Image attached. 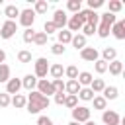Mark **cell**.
<instances>
[{
  "label": "cell",
  "mask_w": 125,
  "mask_h": 125,
  "mask_svg": "<svg viewBox=\"0 0 125 125\" xmlns=\"http://www.w3.org/2000/svg\"><path fill=\"white\" fill-rule=\"evenodd\" d=\"M25 98H27L25 109H27V113H31V115H39V113H41L43 109H47V107H49V104H51V100H49L47 96L39 94L37 90L29 92Z\"/></svg>",
  "instance_id": "1"
},
{
  "label": "cell",
  "mask_w": 125,
  "mask_h": 125,
  "mask_svg": "<svg viewBox=\"0 0 125 125\" xmlns=\"http://www.w3.org/2000/svg\"><path fill=\"white\" fill-rule=\"evenodd\" d=\"M117 21V18L113 16V14H109V12H104V14H100V25L96 27V33L102 37V39H105L107 35H109V29H111V25Z\"/></svg>",
  "instance_id": "2"
},
{
  "label": "cell",
  "mask_w": 125,
  "mask_h": 125,
  "mask_svg": "<svg viewBox=\"0 0 125 125\" xmlns=\"http://www.w3.org/2000/svg\"><path fill=\"white\" fill-rule=\"evenodd\" d=\"M47 74H49V61L45 57H39L33 62V76L37 80H41V78H47Z\"/></svg>",
  "instance_id": "3"
},
{
  "label": "cell",
  "mask_w": 125,
  "mask_h": 125,
  "mask_svg": "<svg viewBox=\"0 0 125 125\" xmlns=\"http://www.w3.org/2000/svg\"><path fill=\"white\" fill-rule=\"evenodd\" d=\"M72 111V121H76V123H86L88 119H90V115H92V109L90 107H86V105H76L74 109H70Z\"/></svg>",
  "instance_id": "4"
},
{
  "label": "cell",
  "mask_w": 125,
  "mask_h": 125,
  "mask_svg": "<svg viewBox=\"0 0 125 125\" xmlns=\"http://www.w3.org/2000/svg\"><path fill=\"white\" fill-rule=\"evenodd\" d=\"M20 25H23L25 29L27 27H33V21H35V12L31 8H25V10H20Z\"/></svg>",
  "instance_id": "5"
},
{
  "label": "cell",
  "mask_w": 125,
  "mask_h": 125,
  "mask_svg": "<svg viewBox=\"0 0 125 125\" xmlns=\"http://www.w3.org/2000/svg\"><path fill=\"white\" fill-rule=\"evenodd\" d=\"M16 31H18V23L6 20V21L2 23V27H0V37H2V39H12V37L16 35Z\"/></svg>",
  "instance_id": "6"
},
{
  "label": "cell",
  "mask_w": 125,
  "mask_h": 125,
  "mask_svg": "<svg viewBox=\"0 0 125 125\" xmlns=\"http://www.w3.org/2000/svg\"><path fill=\"white\" fill-rule=\"evenodd\" d=\"M102 121H104V125H121V117L113 109H104L102 111Z\"/></svg>",
  "instance_id": "7"
},
{
  "label": "cell",
  "mask_w": 125,
  "mask_h": 125,
  "mask_svg": "<svg viewBox=\"0 0 125 125\" xmlns=\"http://www.w3.org/2000/svg\"><path fill=\"white\" fill-rule=\"evenodd\" d=\"M35 90L39 92V94H43V96H55V90H53V84H51V80H47V78H41V80H37V86H35Z\"/></svg>",
  "instance_id": "8"
},
{
  "label": "cell",
  "mask_w": 125,
  "mask_h": 125,
  "mask_svg": "<svg viewBox=\"0 0 125 125\" xmlns=\"http://www.w3.org/2000/svg\"><path fill=\"white\" fill-rule=\"evenodd\" d=\"M80 59L82 61H88V62H96L98 59H100V53H98V49L96 47H84L82 51H80Z\"/></svg>",
  "instance_id": "9"
},
{
  "label": "cell",
  "mask_w": 125,
  "mask_h": 125,
  "mask_svg": "<svg viewBox=\"0 0 125 125\" xmlns=\"http://www.w3.org/2000/svg\"><path fill=\"white\" fill-rule=\"evenodd\" d=\"M55 25H57V29H64V25H66V21H68V16H66V12L64 10H55V14H53V20H51Z\"/></svg>",
  "instance_id": "10"
},
{
  "label": "cell",
  "mask_w": 125,
  "mask_h": 125,
  "mask_svg": "<svg viewBox=\"0 0 125 125\" xmlns=\"http://www.w3.org/2000/svg\"><path fill=\"white\" fill-rule=\"evenodd\" d=\"M109 33L115 37V39H119V41H123L125 39V21L123 20H117L113 25H111V29H109Z\"/></svg>",
  "instance_id": "11"
},
{
  "label": "cell",
  "mask_w": 125,
  "mask_h": 125,
  "mask_svg": "<svg viewBox=\"0 0 125 125\" xmlns=\"http://www.w3.org/2000/svg\"><path fill=\"white\" fill-rule=\"evenodd\" d=\"M20 90H21V78H10V80L6 82V94H8V96L20 94Z\"/></svg>",
  "instance_id": "12"
},
{
  "label": "cell",
  "mask_w": 125,
  "mask_h": 125,
  "mask_svg": "<svg viewBox=\"0 0 125 125\" xmlns=\"http://www.w3.org/2000/svg\"><path fill=\"white\" fill-rule=\"evenodd\" d=\"M2 16H6V20H10V21H16V18H20V8L16 4H8L4 8Z\"/></svg>",
  "instance_id": "13"
},
{
  "label": "cell",
  "mask_w": 125,
  "mask_h": 125,
  "mask_svg": "<svg viewBox=\"0 0 125 125\" xmlns=\"http://www.w3.org/2000/svg\"><path fill=\"white\" fill-rule=\"evenodd\" d=\"M66 25H68V31H70V33H74V31L78 33V31L82 29V25H84V23H82V20H80V18H78L76 14H72V16L68 18Z\"/></svg>",
  "instance_id": "14"
},
{
  "label": "cell",
  "mask_w": 125,
  "mask_h": 125,
  "mask_svg": "<svg viewBox=\"0 0 125 125\" xmlns=\"http://www.w3.org/2000/svg\"><path fill=\"white\" fill-rule=\"evenodd\" d=\"M92 80H94V76H92V72H88V70H82V72H78V76H76V82H78L82 88H88Z\"/></svg>",
  "instance_id": "15"
},
{
  "label": "cell",
  "mask_w": 125,
  "mask_h": 125,
  "mask_svg": "<svg viewBox=\"0 0 125 125\" xmlns=\"http://www.w3.org/2000/svg\"><path fill=\"white\" fill-rule=\"evenodd\" d=\"M35 86H37V78H35L33 74H25V76L21 78V88H25L27 92H33Z\"/></svg>",
  "instance_id": "16"
},
{
  "label": "cell",
  "mask_w": 125,
  "mask_h": 125,
  "mask_svg": "<svg viewBox=\"0 0 125 125\" xmlns=\"http://www.w3.org/2000/svg\"><path fill=\"white\" fill-rule=\"evenodd\" d=\"M107 70H109L111 76H119V74L123 72V62H121L119 59H115V61L107 62Z\"/></svg>",
  "instance_id": "17"
},
{
  "label": "cell",
  "mask_w": 125,
  "mask_h": 125,
  "mask_svg": "<svg viewBox=\"0 0 125 125\" xmlns=\"http://www.w3.org/2000/svg\"><path fill=\"white\" fill-rule=\"evenodd\" d=\"M72 35H74V33H70L68 29H59V31H57V43H61V45H68L70 39H72Z\"/></svg>",
  "instance_id": "18"
},
{
  "label": "cell",
  "mask_w": 125,
  "mask_h": 125,
  "mask_svg": "<svg viewBox=\"0 0 125 125\" xmlns=\"http://www.w3.org/2000/svg\"><path fill=\"white\" fill-rule=\"evenodd\" d=\"M70 45H72L76 51H82V49L86 47V37H84L82 33H76V35H72V39H70Z\"/></svg>",
  "instance_id": "19"
},
{
  "label": "cell",
  "mask_w": 125,
  "mask_h": 125,
  "mask_svg": "<svg viewBox=\"0 0 125 125\" xmlns=\"http://www.w3.org/2000/svg\"><path fill=\"white\" fill-rule=\"evenodd\" d=\"M49 74H51V78H53V80H57V78H62V74H64V68H62V64H59V62H53V64H49Z\"/></svg>",
  "instance_id": "20"
},
{
  "label": "cell",
  "mask_w": 125,
  "mask_h": 125,
  "mask_svg": "<svg viewBox=\"0 0 125 125\" xmlns=\"http://www.w3.org/2000/svg\"><path fill=\"white\" fill-rule=\"evenodd\" d=\"M80 84L76 82V80H66L64 82V94H70V96H76L78 92H80Z\"/></svg>",
  "instance_id": "21"
},
{
  "label": "cell",
  "mask_w": 125,
  "mask_h": 125,
  "mask_svg": "<svg viewBox=\"0 0 125 125\" xmlns=\"http://www.w3.org/2000/svg\"><path fill=\"white\" fill-rule=\"evenodd\" d=\"M117 96H119L117 86H105L104 92H102V98H104L105 102H107V100H117Z\"/></svg>",
  "instance_id": "22"
},
{
  "label": "cell",
  "mask_w": 125,
  "mask_h": 125,
  "mask_svg": "<svg viewBox=\"0 0 125 125\" xmlns=\"http://www.w3.org/2000/svg\"><path fill=\"white\" fill-rule=\"evenodd\" d=\"M25 104H27V98H25L23 94H16V96H12V100H10V105H14L16 109H23Z\"/></svg>",
  "instance_id": "23"
},
{
  "label": "cell",
  "mask_w": 125,
  "mask_h": 125,
  "mask_svg": "<svg viewBox=\"0 0 125 125\" xmlns=\"http://www.w3.org/2000/svg\"><path fill=\"white\" fill-rule=\"evenodd\" d=\"M88 88H90V90H92V92L98 96V94H102V92H104L105 82H104V78H94V80L90 82V86H88Z\"/></svg>",
  "instance_id": "24"
},
{
  "label": "cell",
  "mask_w": 125,
  "mask_h": 125,
  "mask_svg": "<svg viewBox=\"0 0 125 125\" xmlns=\"http://www.w3.org/2000/svg\"><path fill=\"white\" fill-rule=\"evenodd\" d=\"M31 10L35 12V16H37V14H47V10H49V2H47V0H35V4H33Z\"/></svg>",
  "instance_id": "25"
},
{
  "label": "cell",
  "mask_w": 125,
  "mask_h": 125,
  "mask_svg": "<svg viewBox=\"0 0 125 125\" xmlns=\"http://www.w3.org/2000/svg\"><path fill=\"white\" fill-rule=\"evenodd\" d=\"M115 59H117V51H115L113 47H105V49L102 51V61L111 62V61H115Z\"/></svg>",
  "instance_id": "26"
},
{
  "label": "cell",
  "mask_w": 125,
  "mask_h": 125,
  "mask_svg": "<svg viewBox=\"0 0 125 125\" xmlns=\"http://www.w3.org/2000/svg\"><path fill=\"white\" fill-rule=\"evenodd\" d=\"M94 96H96V94H94L90 88H80V92L76 94V98H78V100H82V102H92V100H94Z\"/></svg>",
  "instance_id": "27"
},
{
  "label": "cell",
  "mask_w": 125,
  "mask_h": 125,
  "mask_svg": "<svg viewBox=\"0 0 125 125\" xmlns=\"http://www.w3.org/2000/svg\"><path fill=\"white\" fill-rule=\"evenodd\" d=\"M12 78V70H10V66L4 62V64H0V82L2 84H6L8 80Z\"/></svg>",
  "instance_id": "28"
},
{
  "label": "cell",
  "mask_w": 125,
  "mask_h": 125,
  "mask_svg": "<svg viewBox=\"0 0 125 125\" xmlns=\"http://www.w3.org/2000/svg\"><path fill=\"white\" fill-rule=\"evenodd\" d=\"M66 10L72 12V14H78L82 10V0H68L66 2Z\"/></svg>",
  "instance_id": "29"
},
{
  "label": "cell",
  "mask_w": 125,
  "mask_h": 125,
  "mask_svg": "<svg viewBox=\"0 0 125 125\" xmlns=\"http://www.w3.org/2000/svg\"><path fill=\"white\" fill-rule=\"evenodd\" d=\"M47 39H49V37H47L43 31H35V37H33V41H31V43H33V45H37V47H43V45H47Z\"/></svg>",
  "instance_id": "30"
},
{
  "label": "cell",
  "mask_w": 125,
  "mask_h": 125,
  "mask_svg": "<svg viewBox=\"0 0 125 125\" xmlns=\"http://www.w3.org/2000/svg\"><path fill=\"white\" fill-rule=\"evenodd\" d=\"M18 61H20L21 64H27V62H31V51H27V49H21V51H18Z\"/></svg>",
  "instance_id": "31"
},
{
  "label": "cell",
  "mask_w": 125,
  "mask_h": 125,
  "mask_svg": "<svg viewBox=\"0 0 125 125\" xmlns=\"http://www.w3.org/2000/svg\"><path fill=\"white\" fill-rule=\"evenodd\" d=\"M92 104H94V109H100V111H104V109L107 107V102H105L102 96H94Z\"/></svg>",
  "instance_id": "32"
},
{
  "label": "cell",
  "mask_w": 125,
  "mask_h": 125,
  "mask_svg": "<svg viewBox=\"0 0 125 125\" xmlns=\"http://www.w3.org/2000/svg\"><path fill=\"white\" fill-rule=\"evenodd\" d=\"M121 8H123V2H121V0H109V10H107V12L115 16L117 12H121Z\"/></svg>",
  "instance_id": "33"
},
{
  "label": "cell",
  "mask_w": 125,
  "mask_h": 125,
  "mask_svg": "<svg viewBox=\"0 0 125 125\" xmlns=\"http://www.w3.org/2000/svg\"><path fill=\"white\" fill-rule=\"evenodd\" d=\"M94 70H96L98 74H105V72H107V62L102 61V59H98V61L94 62Z\"/></svg>",
  "instance_id": "34"
},
{
  "label": "cell",
  "mask_w": 125,
  "mask_h": 125,
  "mask_svg": "<svg viewBox=\"0 0 125 125\" xmlns=\"http://www.w3.org/2000/svg\"><path fill=\"white\" fill-rule=\"evenodd\" d=\"M64 107H68V109H74L76 105H78V98L76 96H70V94H66V98H64V104H62Z\"/></svg>",
  "instance_id": "35"
},
{
  "label": "cell",
  "mask_w": 125,
  "mask_h": 125,
  "mask_svg": "<svg viewBox=\"0 0 125 125\" xmlns=\"http://www.w3.org/2000/svg\"><path fill=\"white\" fill-rule=\"evenodd\" d=\"M64 76H66L68 80H76V76H78V68H76L74 64L66 66V68H64Z\"/></svg>",
  "instance_id": "36"
},
{
  "label": "cell",
  "mask_w": 125,
  "mask_h": 125,
  "mask_svg": "<svg viewBox=\"0 0 125 125\" xmlns=\"http://www.w3.org/2000/svg\"><path fill=\"white\" fill-rule=\"evenodd\" d=\"M57 31H59V29H57V25H55L53 21H45V25H43V33H45L47 37H49L51 33H57Z\"/></svg>",
  "instance_id": "37"
},
{
  "label": "cell",
  "mask_w": 125,
  "mask_h": 125,
  "mask_svg": "<svg viewBox=\"0 0 125 125\" xmlns=\"http://www.w3.org/2000/svg\"><path fill=\"white\" fill-rule=\"evenodd\" d=\"M80 31H82V35H84V37H90V35H94V33H96V25H90V23H84Z\"/></svg>",
  "instance_id": "38"
},
{
  "label": "cell",
  "mask_w": 125,
  "mask_h": 125,
  "mask_svg": "<svg viewBox=\"0 0 125 125\" xmlns=\"http://www.w3.org/2000/svg\"><path fill=\"white\" fill-rule=\"evenodd\" d=\"M33 37H35V31H33V27H27V29L23 31V35H21L23 43H31V41H33Z\"/></svg>",
  "instance_id": "39"
},
{
  "label": "cell",
  "mask_w": 125,
  "mask_h": 125,
  "mask_svg": "<svg viewBox=\"0 0 125 125\" xmlns=\"http://www.w3.org/2000/svg\"><path fill=\"white\" fill-rule=\"evenodd\" d=\"M51 53H53V55H64V53H66V47L61 45V43H53V45H51Z\"/></svg>",
  "instance_id": "40"
},
{
  "label": "cell",
  "mask_w": 125,
  "mask_h": 125,
  "mask_svg": "<svg viewBox=\"0 0 125 125\" xmlns=\"http://www.w3.org/2000/svg\"><path fill=\"white\" fill-rule=\"evenodd\" d=\"M51 84H53V90H55V94H57V92H64V82H62V78L51 80Z\"/></svg>",
  "instance_id": "41"
},
{
  "label": "cell",
  "mask_w": 125,
  "mask_h": 125,
  "mask_svg": "<svg viewBox=\"0 0 125 125\" xmlns=\"http://www.w3.org/2000/svg\"><path fill=\"white\" fill-rule=\"evenodd\" d=\"M105 2L104 0H88V10H92V12H96L100 6H104Z\"/></svg>",
  "instance_id": "42"
},
{
  "label": "cell",
  "mask_w": 125,
  "mask_h": 125,
  "mask_svg": "<svg viewBox=\"0 0 125 125\" xmlns=\"http://www.w3.org/2000/svg\"><path fill=\"white\" fill-rule=\"evenodd\" d=\"M10 100H12V96H8L6 92H0V107H8Z\"/></svg>",
  "instance_id": "43"
},
{
  "label": "cell",
  "mask_w": 125,
  "mask_h": 125,
  "mask_svg": "<svg viewBox=\"0 0 125 125\" xmlns=\"http://www.w3.org/2000/svg\"><path fill=\"white\" fill-rule=\"evenodd\" d=\"M64 98H66V94H64V92H57V94L53 96V100H55V104H57V105H62V104H64Z\"/></svg>",
  "instance_id": "44"
},
{
  "label": "cell",
  "mask_w": 125,
  "mask_h": 125,
  "mask_svg": "<svg viewBox=\"0 0 125 125\" xmlns=\"http://www.w3.org/2000/svg\"><path fill=\"white\" fill-rule=\"evenodd\" d=\"M37 125H53V119L47 115H39L37 117Z\"/></svg>",
  "instance_id": "45"
},
{
  "label": "cell",
  "mask_w": 125,
  "mask_h": 125,
  "mask_svg": "<svg viewBox=\"0 0 125 125\" xmlns=\"http://www.w3.org/2000/svg\"><path fill=\"white\" fill-rule=\"evenodd\" d=\"M4 62H6V51L0 49V64H4Z\"/></svg>",
  "instance_id": "46"
},
{
  "label": "cell",
  "mask_w": 125,
  "mask_h": 125,
  "mask_svg": "<svg viewBox=\"0 0 125 125\" xmlns=\"http://www.w3.org/2000/svg\"><path fill=\"white\" fill-rule=\"evenodd\" d=\"M82 125H96V121H92V119H88L86 123H82Z\"/></svg>",
  "instance_id": "47"
},
{
  "label": "cell",
  "mask_w": 125,
  "mask_h": 125,
  "mask_svg": "<svg viewBox=\"0 0 125 125\" xmlns=\"http://www.w3.org/2000/svg\"><path fill=\"white\" fill-rule=\"evenodd\" d=\"M68 125H80V123H76V121H70V123H68Z\"/></svg>",
  "instance_id": "48"
},
{
  "label": "cell",
  "mask_w": 125,
  "mask_h": 125,
  "mask_svg": "<svg viewBox=\"0 0 125 125\" xmlns=\"http://www.w3.org/2000/svg\"><path fill=\"white\" fill-rule=\"evenodd\" d=\"M0 16H2V12H0Z\"/></svg>",
  "instance_id": "49"
}]
</instances>
